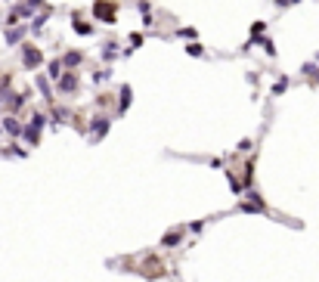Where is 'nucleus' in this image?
I'll use <instances>...</instances> for the list:
<instances>
[{
    "mask_svg": "<svg viewBox=\"0 0 319 282\" xmlns=\"http://www.w3.org/2000/svg\"><path fill=\"white\" fill-rule=\"evenodd\" d=\"M38 87H41V93H44V96H50V84H46L44 78H38Z\"/></svg>",
    "mask_w": 319,
    "mask_h": 282,
    "instance_id": "obj_13",
    "label": "nucleus"
},
{
    "mask_svg": "<svg viewBox=\"0 0 319 282\" xmlns=\"http://www.w3.org/2000/svg\"><path fill=\"white\" fill-rule=\"evenodd\" d=\"M93 16L102 19V22H115V3H109V0H96V3H93Z\"/></svg>",
    "mask_w": 319,
    "mask_h": 282,
    "instance_id": "obj_1",
    "label": "nucleus"
},
{
    "mask_svg": "<svg viewBox=\"0 0 319 282\" xmlns=\"http://www.w3.org/2000/svg\"><path fill=\"white\" fill-rule=\"evenodd\" d=\"M161 245H164V248H177V245H180V230H174V233H164Z\"/></svg>",
    "mask_w": 319,
    "mask_h": 282,
    "instance_id": "obj_4",
    "label": "nucleus"
},
{
    "mask_svg": "<svg viewBox=\"0 0 319 282\" xmlns=\"http://www.w3.org/2000/svg\"><path fill=\"white\" fill-rule=\"evenodd\" d=\"M131 105V87H121V112Z\"/></svg>",
    "mask_w": 319,
    "mask_h": 282,
    "instance_id": "obj_7",
    "label": "nucleus"
},
{
    "mask_svg": "<svg viewBox=\"0 0 319 282\" xmlns=\"http://www.w3.org/2000/svg\"><path fill=\"white\" fill-rule=\"evenodd\" d=\"M81 62V53H65V59H62V65H78Z\"/></svg>",
    "mask_w": 319,
    "mask_h": 282,
    "instance_id": "obj_8",
    "label": "nucleus"
},
{
    "mask_svg": "<svg viewBox=\"0 0 319 282\" xmlns=\"http://www.w3.org/2000/svg\"><path fill=\"white\" fill-rule=\"evenodd\" d=\"M59 90H62V93L78 90V78H75V75H62V81H59Z\"/></svg>",
    "mask_w": 319,
    "mask_h": 282,
    "instance_id": "obj_3",
    "label": "nucleus"
},
{
    "mask_svg": "<svg viewBox=\"0 0 319 282\" xmlns=\"http://www.w3.org/2000/svg\"><path fill=\"white\" fill-rule=\"evenodd\" d=\"M75 31L78 34H93V25H90V22H78L75 19Z\"/></svg>",
    "mask_w": 319,
    "mask_h": 282,
    "instance_id": "obj_6",
    "label": "nucleus"
},
{
    "mask_svg": "<svg viewBox=\"0 0 319 282\" xmlns=\"http://www.w3.org/2000/svg\"><path fill=\"white\" fill-rule=\"evenodd\" d=\"M105 131H109V121H105V118H99L96 124H93V127H90V137H93V140H99V137H102Z\"/></svg>",
    "mask_w": 319,
    "mask_h": 282,
    "instance_id": "obj_5",
    "label": "nucleus"
},
{
    "mask_svg": "<svg viewBox=\"0 0 319 282\" xmlns=\"http://www.w3.org/2000/svg\"><path fill=\"white\" fill-rule=\"evenodd\" d=\"M28 3H31V6H38V3H41V0H28Z\"/></svg>",
    "mask_w": 319,
    "mask_h": 282,
    "instance_id": "obj_15",
    "label": "nucleus"
},
{
    "mask_svg": "<svg viewBox=\"0 0 319 282\" xmlns=\"http://www.w3.org/2000/svg\"><path fill=\"white\" fill-rule=\"evenodd\" d=\"M186 53L189 56H202V47H198V44H186Z\"/></svg>",
    "mask_w": 319,
    "mask_h": 282,
    "instance_id": "obj_10",
    "label": "nucleus"
},
{
    "mask_svg": "<svg viewBox=\"0 0 319 282\" xmlns=\"http://www.w3.org/2000/svg\"><path fill=\"white\" fill-rule=\"evenodd\" d=\"M316 62H319V53H316Z\"/></svg>",
    "mask_w": 319,
    "mask_h": 282,
    "instance_id": "obj_16",
    "label": "nucleus"
},
{
    "mask_svg": "<svg viewBox=\"0 0 319 282\" xmlns=\"http://www.w3.org/2000/svg\"><path fill=\"white\" fill-rule=\"evenodd\" d=\"M257 44H261V47H264V50H267L270 56H273V53H276V47H273V41H270V38H264V41H257Z\"/></svg>",
    "mask_w": 319,
    "mask_h": 282,
    "instance_id": "obj_9",
    "label": "nucleus"
},
{
    "mask_svg": "<svg viewBox=\"0 0 319 282\" xmlns=\"http://www.w3.org/2000/svg\"><path fill=\"white\" fill-rule=\"evenodd\" d=\"M50 75H53V78L62 75V62H50Z\"/></svg>",
    "mask_w": 319,
    "mask_h": 282,
    "instance_id": "obj_11",
    "label": "nucleus"
},
{
    "mask_svg": "<svg viewBox=\"0 0 319 282\" xmlns=\"http://www.w3.org/2000/svg\"><path fill=\"white\" fill-rule=\"evenodd\" d=\"M6 131H9V134H19V131H22V127H19V124H16L13 118H6Z\"/></svg>",
    "mask_w": 319,
    "mask_h": 282,
    "instance_id": "obj_12",
    "label": "nucleus"
},
{
    "mask_svg": "<svg viewBox=\"0 0 319 282\" xmlns=\"http://www.w3.org/2000/svg\"><path fill=\"white\" fill-rule=\"evenodd\" d=\"M279 6H288V3H301V0H276Z\"/></svg>",
    "mask_w": 319,
    "mask_h": 282,
    "instance_id": "obj_14",
    "label": "nucleus"
},
{
    "mask_svg": "<svg viewBox=\"0 0 319 282\" xmlns=\"http://www.w3.org/2000/svg\"><path fill=\"white\" fill-rule=\"evenodd\" d=\"M22 59H25L28 68H34V65H41V53L34 50V47H25V50H22Z\"/></svg>",
    "mask_w": 319,
    "mask_h": 282,
    "instance_id": "obj_2",
    "label": "nucleus"
}]
</instances>
